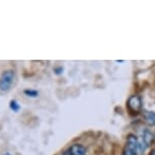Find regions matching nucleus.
Returning a JSON list of instances; mask_svg holds the SVG:
<instances>
[{
	"mask_svg": "<svg viewBox=\"0 0 155 155\" xmlns=\"http://www.w3.org/2000/svg\"><path fill=\"white\" fill-rule=\"evenodd\" d=\"M23 92H25V94H27L28 96H31V97H37V96L39 95V91L34 90V89H25Z\"/></svg>",
	"mask_w": 155,
	"mask_h": 155,
	"instance_id": "0eeeda50",
	"label": "nucleus"
},
{
	"mask_svg": "<svg viewBox=\"0 0 155 155\" xmlns=\"http://www.w3.org/2000/svg\"><path fill=\"white\" fill-rule=\"evenodd\" d=\"M144 118L145 121L148 123L149 125H155V113L146 110L144 112Z\"/></svg>",
	"mask_w": 155,
	"mask_h": 155,
	"instance_id": "423d86ee",
	"label": "nucleus"
},
{
	"mask_svg": "<svg viewBox=\"0 0 155 155\" xmlns=\"http://www.w3.org/2000/svg\"><path fill=\"white\" fill-rule=\"evenodd\" d=\"M9 107H10V109L13 110V112H18L19 109H20V106L17 104L16 101H11L10 104H9Z\"/></svg>",
	"mask_w": 155,
	"mask_h": 155,
	"instance_id": "6e6552de",
	"label": "nucleus"
},
{
	"mask_svg": "<svg viewBox=\"0 0 155 155\" xmlns=\"http://www.w3.org/2000/svg\"><path fill=\"white\" fill-rule=\"evenodd\" d=\"M150 155H155V151H153V152H152V153H151Z\"/></svg>",
	"mask_w": 155,
	"mask_h": 155,
	"instance_id": "9b49d317",
	"label": "nucleus"
},
{
	"mask_svg": "<svg viewBox=\"0 0 155 155\" xmlns=\"http://www.w3.org/2000/svg\"><path fill=\"white\" fill-rule=\"evenodd\" d=\"M5 155H11V154H9V153H6V154H5Z\"/></svg>",
	"mask_w": 155,
	"mask_h": 155,
	"instance_id": "f8f14e48",
	"label": "nucleus"
},
{
	"mask_svg": "<svg viewBox=\"0 0 155 155\" xmlns=\"http://www.w3.org/2000/svg\"><path fill=\"white\" fill-rule=\"evenodd\" d=\"M127 107L130 112L134 114H138L142 110V99L141 96L138 94H133L128 98Z\"/></svg>",
	"mask_w": 155,
	"mask_h": 155,
	"instance_id": "7ed1b4c3",
	"label": "nucleus"
},
{
	"mask_svg": "<svg viewBox=\"0 0 155 155\" xmlns=\"http://www.w3.org/2000/svg\"><path fill=\"white\" fill-rule=\"evenodd\" d=\"M138 138L135 135H133V134H130L127 138V142H126L123 155H138Z\"/></svg>",
	"mask_w": 155,
	"mask_h": 155,
	"instance_id": "f03ea898",
	"label": "nucleus"
},
{
	"mask_svg": "<svg viewBox=\"0 0 155 155\" xmlns=\"http://www.w3.org/2000/svg\"><path fill=\"white\" fill-rule=\"evenodd\" d=\"M154 151H155V150H154Z\"/></svg>",
	"mask_w": 155,
	"mask_h": 155,
	"instance_id": "ddd939ff",
	"label": "nucleus"
},
{
	"mask_svg": "<svg viewBox=\"0 0 155 155\" xmlns=\"http://www.w3.org/2000/svg\"><path fill=\"white\" fill-rule=\"evenodd\" d=\"M62 155H73V154H72L69 150H67V151H65V152H63V154H62Z\"/></svg>",
	"mask_w": 155,
	"mask_h": 155,
	"instance_id": "9d476101",
	"label": "nucleus"
},
{
	"mask_svg": "<svg viewBox=\"0 0 155 155\" xmlns=\"http://www.w3.org/2000/svg\"><path fill=\"white\" fill-rule=\"evenodd\" d=\"M141 138L143 139V141L147 144V146H150L154 141V134L152 131L149 130V129H145L141 135Z\"/></svg>",
	"mask_w": 155,
	"mask_h": 155,
	"instance_id": "39448f33",
	"label": "nucleus"
},
{
	"mask_svg": "<svg viewBox=\"0 0 155 155\" xmlns=\"http://www.w3.org/2000/svg\"><path fill=\"white\" fill-rule=\"evenodd\" d=\"M69 151L73 155H86V148L81 144H73L70 146Z\"/></svg>",
	"mask_w": 155,
	"mask_h": 155,
	"instance_id": "20e7f679",
	"label": "nucleus"
},
{
	"mask_svg": "<svg viewBox=\"0 0 155 155\" xmlns=\"http://www.w3.org/2000/svg\"><path fill=\"white\" fill-rule=\"evenodd\" d=\"M62 72H63V68H62V67H59V68L55 69V73H56V74H61Z\"/></svg>",
	"mask_w": 155,
	"mask_h": 155,
	"instance_id": "1a4fd4ad",
	"label": "nucleus"
},
{
	"mask_svg": "<svg viewBox=\"0 0 155 155\" xmlns=\"http://www.w3.org/2000/svg\"><path fill=\"white\" fill-rule=\"evenodd\" d=\"M14 78H15V73L13 70L4 71L0 76V90H2V91L9 90L14 81Z\"/></svg>",
	"mask_w": 155,
	"mask_h": 155,
	"instance_id": "f257e3e1",
	"label": "nucleus"
}]
</instances>
